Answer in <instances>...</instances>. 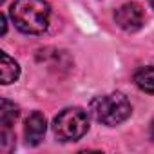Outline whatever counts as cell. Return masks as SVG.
I'll return each mask as SVG.
<instances>
[{
	"label": "cell",
	"instance_id": "1",
	"mask_svg": "<svg viewBox=\"0 0 154 154\" xmlns=\"http://www.w3.org/2000/svg\"><path fill=\"white\" fill-rule=\"evenodd\" d=\"M9 15L18 31L26 35H40L49 26L51 9L45 0H15Z\"/></svg>",
	"mask_w": 154,
	"mask_h": 154
},
{
	"label": "cell",
	"instance_id": "3",
	"mask_svg": "<svg viewBox=\"0 0 154 154\" xmlns=\"http://www.w3.org/2000/svg\"><path fill=\"white\" fill-rule=\"evenodd\" d=\"M53 131L60 141H76L89 131V116L80 107L63 109L53 122Z\"/></svg>",
	"mask_w": 154,
	"mask_h": 154
},
{
	"label": "cell",
	"instance_id": "2",
	"mask_svg": "<svg viewBox=\"0 0 154 154\" xmlns=\"http://www.w3.org/2000/svg\"><path fill=\"white\" fill-rule=\"evenodd\" d=\"M131 112H132L131 102L122 93H111V94L96 96L91 102V114L100 123L109 125V127L123 123L131 116Z\"/></svg>",
	"mask_w": 154,
	"mask_h": 154
},
{
	"label": "cell",
	"instance_id": "4",
	"mask_svg": "<svg viewBox=\"0 0 154 154\" xmlns=\"http://www.w3.org/2000/svg\"><path fill=\"white\" fill-rule=\"evenodd\" d=\"M114 20H116V24H118L123 31L134 33V31H138V29L143 26L145 15H143V9H141L140 4L129 2V4H123L122 8L116 9Z\"/></svg>",
	"mask_w": 154,
	"mask_h": 154
},
{
	"label": "cell",
	"instance_id": "8",
	"mask_svg": "<svg viewBox=\"0 0 154 154\" xmlns=\"http://www.w3.org/2000/svg\"><path fill=\"white\" fill-rule=\"evenodd\" d=\"M17 118H18V107L13 102L2 98V102H0V123H2V127L9 129L17 122Z\"/></svg>",
	"mask_w": 154,
	"mask_h": 154
},
{
	"label": "cell",
	"instance_id": "10",
	"mask_svg": "<svg viewBox=\"0 0 154 154\" xmlns=\"http://www.w3.org/2000/svg\"><path fill=\"white\" fill-rule=\"evenodd\" d=\"M150 6H152V8H154V0H150Z\"/></svg>",
	"mask_w": 154,
	"mask_h": 154
},
{
	"label": "cell",
	"instance_id": "6",
	"mask_svg": "<svg viewBox=\"0 0 154 154\" xmlns=\"http://www.w3.org/2000/svg\"><path fill=\"white\" fill-rule=\"evenodd\" d=\"M0 58H2V65H0V78H2V84H13L18 74H20V67L18 63L8 54V53H0Z\"/></svg>",
	"mask_w": 154,
	"mask_h": 154
},
{
	"label": "cell",
	"instance_id": "7",
	"mask_svg": "<svg viewBox=\"0 0 154 154\" xmlns=\"http://www.w3.org/2000/svg\"><path fill=\"white\" fill-rule=\"evenodd\" d=\"M134 84L149 94H154V65H147L136 71L134 74Z\"/></svg>",
	"mask_w": 154,
	"mask_h": 154
},
{
	"label": "cell",
	"instance_id": "5",
	"mask_svg": "<svg viewBox=\"0 0 154 154\" xmlns=\"http://www.w3.org/2000/svg\"><path fill=\"white\" fill-rule=\"evenodd\" d=\"M45 131H47L45 116L42 112H38V111L29 114V118L26 120V127H24V134H26L27 145H38L44 140Z\"/></svg>",
	"mask_w": 154,
	"mask_h": 154
},
{
	"label": "cell",
	"instance_id": "9",
	"mask_svg": "<svg viewBox=\"0 0 154 154\" xmlns=\"http://www.w3.org/2000/svg\"><path fill=\"white\" fill-rule=\"evenodd\" d=\"M150 136H152V138H154V120H152V122H150Z\"/></svg>",
	"mask_w": 154,
	"mask_h": 154
}]
</instances>
